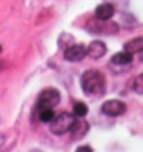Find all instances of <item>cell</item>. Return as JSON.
Segmentation results:
<instances>
[{"label": "cell", "instance_id": "obj_7", "mask_svg": "<svg viewBox=\"0 0 143 152\" xmlns=\"http://www.w3.org/2000/svg\"><path fill=\"white\" fill-rule=\"evenodd\" d=\"M107 52V47L102 40H93L87 47V55L92 59H100Z\"/></svg>", "mask_w": 143, "mask_h": 152}, {"label": "cell", "instance_id": "obj_2", "mask_svg": "<svg viewBox=\"0 0 143 152\" xmlns=\"http://www.w3.org/2000/svg\"><path fill=\"white\" fill-rule=\"evenodd\" d=\"M75 116H76L75 114H72L69 112H63V113L58 114L50 122V126H49L50 132L55 135H63V134L72 131L74 124L76 123L77 121Z\"/></svg>", "mask_w": 143, "mask_h": 152}, {"label": "cell", "instance_id": "obj_4", "mask_svg": "<svg viewBox=\"0 0 143 152\" xmlns=\"http://www.w3.org/2000/svg\"><path fill=\"white\" fill-rule=\"evenodd\" d=\"M61 102V93L55 87H47L40 92L36 104V110L54 109Z\"/></svg>", "mask_w": 143, "mask_h": 152}, {"label": "cell", "instance_id": "obj_14", "mask_svg": "<svg viewBox=\"0 0 143 152\" xmlns=\"http://www.w3.org/2000/svg\"><path fill=\"white\" fill-rule=\"evenodd\" d=\"M133 91L139 95H143V73L138 75L133 81Z\"/></svg>", "mask_w": 143, "mask_h": 152}, {"label": "cell", "instance_id": "obj_1", "mask_svg": "<svg viewBox=\"0 0 143 152\" xmlns=\"http://www.w3.org/2000/svg\"><path fill=\"white\" fill-rule=\"evenodd\" d=\"M81 87L86 96H103L106 91V80L104 74L97 69H87L81 77Z\"/></svg>", "mask_w": 143, "mask_h": 152}, {"label": "cell", "instance_id": "obj_9", "mask_svg": "<svg viewBox=\"0 0 143 152\" xmlns=\"http://www.w3.org/2000/svg\"><path fill=\"white\" fill-rule=\"evenodd\" d=\"M133 62V54L124 50V52H119L114 54L113 56L111 57V63L115 65V66H128L131 63Z\"/></svg>", "mask_w": 143, "mask_h": 152}, {"label": "cell", "instance_id": "obj_13", "mask_svg": "<svg viewBox=\"0 0 143 152\" xmlns=\"http://www.w3.org/2000/svg\"><path fill=\"white\" fill-rule=\"evenodd\" d=\"M73 113L78 118H84L88 113V106L83 102H78L73 106Z\"/></svg>", "mask_w": 143, "mask_h": 152}, {"label": "cell", "instance_id": "obj_5", "mask_svg": "<svg viewBox=\"0 0 143 152\" xmlns=\"http://www.w3.org/2000/svg\"><path fill=\"white\" fill-rule=\"evenodd\" d=\"M86 55H87V48L84 46V44H73L64 50V58L67 62H81L85 58Z\"/></svg>", "mask_w": 143, "mask_h": 152}, {"label": "cell", "instance_id": "obj_12", "mask_svg": "<svg viewBox=\"0 0 143 152\" xmlns=\"http://www.w3.org/2000/svg\"><path fill=\"white\" fill-rule=\"evenodd\" d=\"M37 116L38 120L43 123H48V122H52L54 118H55V113L53 109H40L37 110Z\"/></svg>", "mask_w": 143, "mask_h": 152}, {"label": "cell", "instance_id": "obj_6", "mask_svg": "<svg viewBox=\"0 0 143 152\" xmlns=\"http://www.w3.org/2000/svg\"><path fill=\"white\" fill-rule=\"evenodd\" d=\"M101 111L103 112V114L107 115V116L116 118V116H120V115L125 113L126 105L124 102L120 100H109L102 104Z\"/></svg>", "mask_w": 143, "mask_h": 152}, {"label": "cell", "instance_id": "obj_11", "mask_svg": "<svg viewBox=\"0 0 143 152\" xmlns=\"http://www.w3.org/2000/svg\"><path fill=\"white\" fill-rule=\"evenodd\" d=\"M124 50L132 53V54H139L143 52V36H139L133 39L129 40L126 44H124Z\"/></svg>", "mask_w": 143, "mask_h": 152}, {"label": "cell", "instance_id": "obj_15", "mask_svg": "<svg viewBox=\"0 0 143 152\" xmlns=\"http://www.w3.org/2000/svg\"><path fill=\"white\" fill-rule=\"evenodd\" d=\"M76 151H86V152H91L93 151V149H92L91 147H88V145H82V147L80 148H77L76 149Z\"/></svg>", "mask_w": 143, "mask_h": 152}, {"label": "cell", "instance_id": "obj_10", "mask_svg": "<svg viewBox=\"0 0 143 152\" xmlns=\"http://www.w3.org/2000/svg\"><path fill=\"white\" fill-rule=\"evenodd\" d=\"M114 6L109 2H104L97 6L95 9V17L103 20H110L114 16Z\"/></svg>", "mask_w": 143, "mask_h": 152}, {"label": "cell", "instance_id": "obj_16", "mask_svg": "<svg viewBox=\"0 0 143 152\" xmlns=\"http://www.w3.org/2000/svg\"><path fill=\"white\" fill-rule=\"evenodd\" d=\"M140 61H141V62H143V52H142V55H141V57H140Z\"/></svg>", "mask_w": 143, "mask_h": 152}, {"label": "cell", "instance_id": "obj_8", "mask_svg": "<svg viewBox=\"0 0 143 152\" xmlns=\"http://www.w3.org/2000/svg\"><path fill=\"white\" fill-rule=\"evenodd\" d=\"M90 131V124L86 120H78L76 123L74 124V126L71 131V138L74 141L81 140L85 137L87 132Z\"/></svg>", "mask_w": 143, "mask_h": 152}, {"label": "cell", "instance_id": "obj_3", "mask_svg": "<svg viewBox=\"0 0 143 152\" xmlns=\"http://www.w3.org/2000/svg\"><path fill=\"white\" fill-rule=\"evenodd\" d=\"M87 31L94 35H114L119 31V25L112 20H103L95 17L87 21L86 24Z\"/></svg>", "mask_w": 143, "mask_h": 152}]
</instances>
